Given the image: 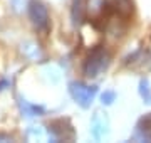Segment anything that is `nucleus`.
<instances>
[{"mask_svg": "<svg viewBox=\"0 0 151 143\" xmlns=\"http://www.w3.org/2000/svg\"><path fill=\"white\" fill-rule=\"evenodd\" d=\"M113 62V56L106 46H96L92 47L82 59L81 72L86 79H96L108 72L109 66Z\"/></svg>", "mask_w": 151, "mask_h": 143, "instance_id": "obj_1", "label": "nucleus"}, {"mask_svg": "<svg viewBox=\"0 0 151 143\" xmlns=\"http://www.w3.org/2000/svg\"><path fill=\"white\" fill-rule=\"evenodd\" d=\"M25 9H27L29 22L32 24L34 30L40 35H47L52 29V19L47 4L44 0H29L25 4Z\"/></svg>", "mask_w": 151, "mask_h": 143, "instance_id": "obj_2", "label": "nucleus"}, {"mask_svg": "<svg viewBox=\"0 0 151 143\" xmlns=\"http://www.w3.org/2000/svg\"><path fill=\"white\" fill-rule=\"evenodd\" d=\"M67 93H69L70 99L81 110H89L99 94V88H97V84H89L86 81L74 79L67 84Z\"/></svg>", "mask_w": 151, "mask_h": 143, "instance_id": "obj_3", "label": "nucleus"}, {"mask_svg": "<svg viewBox=\"0 0 151 143\" xmlns=\"http://www.w3.org/2000/svg\"><path fill=\"white\" fill-rule=\"evenodd\" d=\"M89 135L94 142H103L111 135V120L106 111L97 110L89 120Z\"/></svg>", "mask_w": 151, "mask_h": 143, "instance_id": "obj_4", "label": "nucleus"}, {"mask_svg": "<svg viewBox=\"0 0 151 143\" xmlns=\"http://www.w3.org/2000/svg\"><path fill=\"white\" fill-rule=\"evenodd\" d=\"M47 135L50 142H70L76 138L74 126L67 118H57L50 121L47 128Z\"/></svg>", "mask_w": 151, "mask_h": 143, "instance_id": "obj_5", "label": "nucleus"}, {"mask_svg": "<svg viewBox=\"0 0 151 143\" xmlns=\"http://www.w3.org/2000/svg\"><path fill=\"white\" fill-rule=\"evenodd\" d=\"M123 64L126 67H129V69H134V71L150 72L151 71V51L145 49V47H138L136 51L129 52L124 57Z\"/></svg>", "mask_w": 151, "mask_h": 143, "instance_id": "obj_6", "label": "nucleus"}, {"mask_svg": "<svg viewBox=\"0 0 151 143\" xmlns=\"http://www.w3.org/2000/svg\"><path fill=\"white\" fill-rule=\"evenodd\" d=\"M17 106H19V111L24 118H40V116L47 115V108L44 105L32 103V101L22 98V96L17 98Z\"/></svg>", "mask_w": 151, "mask_h": 143, "instance_id": "obj_7", "label": "nucleus"}, {"mask_svg": "<svg viewBox=\"0 0 151 143\" xmlns=\"http://www.w3.org/2000/svg\"><path fill=\"white\" fill-rule=\"evenodd\" d=\"M109 10L121 20H128L134 14V0H108Z\"/></svg>", "mask_w": 151, "mask_h": 143, "instance_id": "obj_8", "label": "nucleus"}, {"mask_svg": "<svg viewBox=\"0 0 151 143\" xmlns=\"http://www.w3.org/2000/svg\"><path fill=\"white\" fill-rule=\"evenodd\" d=\"M19 51H20L22 57L27 59L29 62H40L45 57L40 44L35 42V40H24L20 44V47H19Z\"/></svg>", "mask_w": 151, "mask_h": 143, "instance_id": "obj_9", "label": "nucleus"}, {"mask_svg": "<svg viewBox=\"0 0 151 143\" xmlns=\"http://www.w3.org/2000/svg\"><path fill=\"white\" fill-rule=\"evenodd\" d=\"M131 138L136 140V142H151V113L139 118Z\"/></svg>", "mask_w": 151, "mask_h": 143, "instance_id": "obj_10", "label": "nucleus"}, {"mask_svg": "<svg viewBox=\"0 0 151 143\" xmlns=\"http://www.w3.org/2000/svg\"><path fill=\"white\" fill-rule=\"evenodd\" d=\"M87 15L86 12V2L84 0H72L70 2V22L72 27H81V24L84 22V17Z\"/></svg>", "mask_w": 151, "mask_h": 143, "instance_id": "obj_11", "label": "nucleus"}, {"mask_svg": "<svg viewBox=\"0 0 151 143\" xmlns=\"http://www.w3.org/2000/svg\"><path fill=\"white\" fill-rule=\"evenodd\" d=\"M138 94L145 105L151 106V81L148 77H141L138 83Z\"/></svg>", "mask_w": 151, "mask_h": 143, "instance_id": "obj_12", "label": "nucleus"}, {"mask_svg": "<svg viewBox=\"0 0 151 143\" xmlns=\"http://www.w3.org/2000/svg\"><path fill=\"white\" fill-rule=\"evenodd\" d=\"M116 101H118V93H116L114 89H104L103 93L99 94V103H101L104 108L113 106Z\"/></svg>", "mask_w": 151, "mask_h": 143, "instance_id": "obj_13", "label": "nucleus"}, {"mask_svg": "<svg viewBox=\"0 0 151 143\" xmlns=\"http://www.w3.org/2000/svg\"><path fill=\"white\" fill-rule=\"evenodd\" d=\"M9 86H10V81H9V79H0V93H2L4 89H7Z\"/></svg>", "mask_w": 151, "mask_h": 143, "instance_id": "obj_14", "label": "nucleus"}]
</instances>
